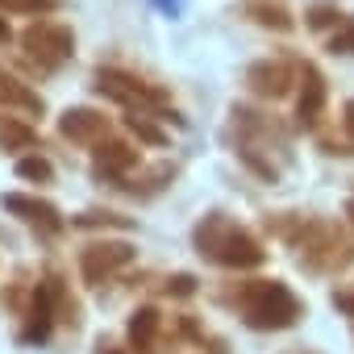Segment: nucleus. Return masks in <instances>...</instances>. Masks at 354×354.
Masks as SVG:
<instances>
[{
  "label": "nucleus",
  "mask_w": 354,
  "mask_h": 354,
  "mask_svg": "<svg viewBox=\"0 0 354 354\" xmlns=\"http://www.w3.org/2000/svg\"><path fill=\"white\" fill-rule=\"evenodd\" d=\"M196 246H201V254H209L213 263H225V267H259L263 263V246L225 213H209L196 225Z\"/></svg>",
  "instance_id": "obj_1"
},
{
  "label": "nucleus",
  "mask_w": 354,
  "mask_h": 354,
  "mask_svg": "<svg viewBox=\"0 0 354 354\" xmlns=\"http://www.w3.org/2000/svg\"><path fill=\"white\" fill-rule=\"evenodd\" d=\"M21 46L26 55L38 63V67H63L71 55H75V34L63 26V21H34L21 30Z\"/></svg>",
  "instance_id": "obj_2"
},
{
  "label": "nucleus",
  "mask_w": 354,
  "mask_h": 354,
  "mask_svg": "<svg viewBox=\"0 0 354 354\" xmlns=\"http://www.w3.org/2000/svg\"><path fill=\"white\" fill-rule=\"evenodd\" d=\"M246 317H250V325L283 329V325H292L300 317V304L283 283H259V288L246 292Z\"/></svg>",
  "instance_id": "obj_3"
},
{
  "label": "nucleus",
  "mask_w": 354,
  "mask_h": 354,
  "mask_svg": "<svg viewBox=\"0 0 354 354\" xmlns=\"http://www.w3.org/2000/svg\"><path fill=\"white\" fill-rule=\"evenodd\" d=\"M96 88H100L104 96L121 100V104H133L138 113L167 104V96H162L158 88H150V84H142V80H133V75H125V71H100V75H96Z\"/></svg>",
  "instance_id": "obj_4"
},
{
  "label": "nucleus",
  "mask_w": 354,
  "mask_h": 354,
  "mask_svg": "<svg viewBox=\"0 0 354 354\" xmlns=\"http://www.w3.org/2000/svg\"><path fill=\"white\" fill-rule=\"evenodd\" d=\"M246 84L259 92V96H283L292 84H296V67L288 63V59H263V63H254L250 71H246Z\"/></svg>",
  "instance_id": "obj_5"
},
{
  "label": "nucleus",
  "mask_w": 354,
  "mask_h": 354,
  "mask_svg": "<svg viewBox=\"0 0 354 354\" xmlns=\"http://www.w3.org/2000/svg\"><path fill=\"white\" fill-rule=\"evenodd\" d=\"M5 209H9V213H17L26 225L42 230V234H59V230H63V217H59V209H55V205H46V201L21 196V192H9V196H5Z\"/></svg>",
  "instance_id": "obj_6"
},
{
  "label": "nucleus",
  "mask_w": 354,
  "mask_h": 354,
  "mask_svg": "<svg viewBox=\"0 0 354 354\" xmlns=\"http://www.w3.org/2000/svg\"><path fill=\"white\" fill-rule=\"evenodd\" d=\"M321 109H325V75L313 63H304L300 67V96H296L300 125H317L321 121Z\"/></svg>",
  "instance_id": "obj_7"
},
{
  "label": "nucleus",
  "mask_w": 354,
  "mask_h": 354,
  "mask_svg": "<svg viewBox=\"0 0 354 354\" xmlns=\"http://www.w3.org/2000/svg\"><path fill=\"white\" fill-rule=\"evenodd\" d=\"M246 17H254L263 30H275V34H292L296 30V17L288 9V0H242Z\"/></svg>",
  "instance_id": "obj_8"
},
{
  "label": "nucleus",
  "mask_w": 354,
  "mask_h": 354,
  "mask_svg": "<svg viewBox=\"0 0 354 354\" xmlns=\"http://www.w3.org/2000/svg\"><path fill=\"white\" fill-rule=\"evenodd\" d=\"M59 125H63V133H67L71 142H96V138L109 133V121H104L96 109H67Z\"/></svg>",
  "instance_id": "obj_9"
},
{
  "label": "nucleus",
  "mask_w": 354,
  "mask_h": 354,
  "mask_svg": "<svg viewBox=\"0 0 354 354\" xmlns=\"http://www.w3.org/2000/svg\"><path fill=\"white\" fill-rule=\"evenodd\" d=\"M0 104H9V109H26V113H42V96L30 92L17 75L9 71H0Z\"/></svg>",
  "instance_id": "obj_10"
},
{
  "label": "nucleus",
  "mask_w": 354,
  "mask_h": 354,
  "mask_svg": "<svg viewBox=\"0 0 354 354\" xmlns=\"http://www.w3.org/2000/svg\"><path fill=\"white\" fill-rule=\"evenodd\" d=\"M133 162H138V154L125 142H100L96 146V171L100 175H125Z\"/></svg>",
  "instance_id": "obj_11"
},
{
  "label": "nucleus",
  "mask_w": 354,
  "mask_h": 354,
  "mask_svg": "<svg viewBox=\"0 0 354 354\" xmlns=\"http://www.w3.org/2000/svg\"><path fill=\"white\" fill-rule=\"evenodd\" d=\"M129 246L125 242H117V246H92V250H84V271H88V279H96L100 271H113V267H121V263H129Z\"/></svg>",
  "instance_id": "obj_12"
},
{
  "label": "nucleus",
  "mask_w": 354,
  "mask_h": 354,
  "mask_svg": "<svg viewBox=\"0 0 354 354\" xmlns=\"http://www.w3.org/2000/svg\"><path fill=\"white\" fill-rule=\"evenodd\" d=\"M34 142H38L34 125H26V121H17V117H5V113H0V150H30Z\"/></svg>",
  "instance_id": "obj_13"
},
{
  "label": "nucleus",
  "mask_w": 354,
  "mask_h": 354,
  "mask_svg": "<svg viewBox=\"0 0 354 354\" xmlns=\"http://www.w3.org/2000/svg\"><path fill=\"white\" fill-rule=\"evenodd\" d=\"M17 175H21V180H34V184H50L55 180V167L42 154H26V158H17Z\"/></svg>",
  "instance_id": "obj_14"
},
{
  "label": "nucleus",
  "mask_w": 354,
  "mask_h": 354,
  "mask_svg": "<svg viewBox=\"0 0 354 354\" xmlns=\"http://www.w3.org/2000/svg\"><path fill=\"white\" fill-rule=\"evenodd\" d=\"M59 5H63V0H0V9H5V13H34V17L55 13Z\"/></svg>",
  "instance_id": "obj_15"
},
{
  "label": "nucleus",
  "mask_w": 354,
  "mask_h": 354,
  "mask_svg": "<svg viewBox=\"0 0 354 354\" xmlns=\"http://www.w3.org/2000/svg\"><path fill=\"white\" fill-rule=\"evenodd\" d=\"M329 50H333V55H354V17H346V21L329 34Z\"/></svg>",
  "instance_id": "obj_16"
},
{
  "label": "nucleus",
  "mask_w": 354,
  "mask_h": 354,
  "mask_svg": "<svg viewBox=\"0 0 354 354\" xmlns=\"http://www.w3.org/2000/svg\"><path fill=\"white\" fill-rule=\"evenodd\" d=\"M337 5H313L308 13H304V21H308V30H329V26H337Z\"/></svg>",
  "instance_id": "obj_17"
},
{
  "label": "nucleus",
  "mask_w": 354,
  "mask_h": 354,
  "mask_svg": "<svg viewBox=\"0 0 354 354\" xmlns=\"http://www.w3.org/2000/svg\"><path fill=\"white\" fill-rule=\"evenodd\" d=\"M129 129H133L142 142H150V146H162V142H167V138H162V129H154L142 113H133V117H129Z\"/></svg>",
  "instance_id": "obj_18"
},
{
  "label": "nucleus",
  "mask_w": 354,
  "mask_h": 354,
  "mask_svg": "<svg viewBox=\"0 0 354 354\" xmlns=\"http://www.w3.org/2000/svg\"><path fill=\"white\" fill-rule=\"evenodd\" d=\"M150 329H154V313H150V308H142V313L133 317L129 333H133V337H150Z\"/></svg>",
  "instance_id": "obj_19"
},
{
  "label": "nucleus",
  "mask_w": 354,
  "mask_h": 354,
  "mask_svg": "<svg viewBox=\"0 0 354 354\" xmlns=\"http://www.w3.org/2000/svg\"><path fill=\"white\" fill-rule=\"evenodd\" d=\"M13 34H9V26H5V17H0V42H9Z\"/></svg>",
  "instance_id": "obj_20"
},
{
  "label": "nucleus",
  "mask_w": 354,
  "mask_h": 354,
  "mask_svg": "<svg viewBox=\"0 0 354 354\" xmlns=\"http://www.w3.org/2000/svg\"><path fill=\"white\" fill-rule=\"evenodd\" d=\"M346 125H350V133H354V104L346 109Z\"/></svg>",
  "instance_id": "obj_21"
}]
</instances>
